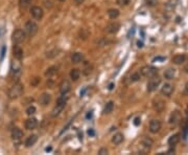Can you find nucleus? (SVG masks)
Returning <instances> with one entry per match:
<instances>
[{
    "mask_svg": "<svg viewBox=\"0 0 188 155\" xmlns=\"http://www.w3.org/2000/svg\"><path fill=\"white\" fill-rule=\"evenodd\" d=\"M153 108H154L157 112H162L165 108V103L162 100H160V99H157V100H155L153 102Z\"/></svg>",
    "mask_w": 188,
    "mask_h": 155,
    "instance_id": "nucleus-17",
    "label": "nucleus"
},
{
    "mask_svg": "<svg viewBox=\"0 0 188 155\" xmlns=\"http://www.w3.org/2000/svg\"><path fill=\"white\" fill-rule=\"evenodd\" d=\"M113 109H114V103H113L112 101H110V102H108L107 104H106L102 112H104V114H110V113L113 111Z\"/></svg>",
    "mask_w": 188,
    "mask_h": 155,
    "instance_id": "nucleus-26",
    "label": "nucleus"
},
{
    "mask_svg": "<svg viewBox=\"0 0 188 155\" xmlns=\"http://www.w3.org/2000/svg\"><path fill=\"white\" fill-rule=\"evenodd\" d=\"M131 0H117V4L120 5V6H126L130 3Z\"/></svg>",
    "mask_w": 188,
    "mask_h": 155,
    "instance_id": "nucleus-34",
    "label": "nucleus"
},
{
    "mask_svg": "<svg viewBox=\"0 0 188 155\" xmlns=\"http://www.w3.org/2000/svg\"><path fill=\"white\" fill-rule=\"evenodd\" d=\"M59 87H60V92H61V94H67V93L71 90V84H70L69 81H67V80H63Z\"/></svg>",
    "mask_w": 188,
    "mask_h": 155,
    "instance_id": "nucleus-11",
    "label": "nucleus"
},
{
    "mask_svg": "<svg viewBox=\"0 0 188 155\" xmlns=\"http://www.w3.org/2000/svg\"><path fill=\"white\" fill-rule=\"evenodd\" d=\"M137 44H138V47H143V43L140 42V41H138V43H137Z\"/></svg>",
    "mask_w": 188,
    "mask_h": 155,
    "instance_id": "nucleus-45",
    "label": "nucleus"
},
{
    "mask_svg": "<svg viewBox=\"0 0 188 155\" xmlns=\"http://www.w3.org/2000/svg\"><path fill=\"white\" fill-rule=\"evenodd\" d=\"M51 149H52L51 147H47V148L45 149V151H46V152H49V151H51Z\"/></svg>",
    "mask_w": 188,
    "mask_h": 155,
    "instance_id": "nucleus-47",
    "label": "nucleus"
},
{
    "mask_svg": "<svg viewBox=\"0 0 188 155\" xmlns=\"http://www.w3.org/2000/svg\"><path fill=\"white\" fill-rule=\"evenodd\" d=\"M157 3V0H148V4L150 5H155Z\"/></svg>",
    "mask_w": 188,
    "mask_h": 155,
    "instance_id": "nucleus-39",
    "label": "nucleus"
},
{
    "mask_svg": "<svg viewBox=\"0 0 188 155\" xmlns=\"http://www.w3.org/2000/svg\"><path fill=\"white\" fill-rule=\"evenodd\" d=\"M119 29H120V24L118 22H112L106 26V31L108 34H116Z\"/></svg>",
    "mask_w": 188,
    "mask_h": 155,
    "instance_id": "nucleus-13",
    "label": "nucleus"
},
{
    "mask_svg": "<svg viewBox=\"0 0 188 155\" xmlns=\"http://www.w3.org/2000/svg\"><path fill=\"white\" fill-rule=\"evenodd\" d=\"M31 15L33 16V19L41 20L44 16V12H43V10H42V7L37 6L36 5V6H33L31 9Z\"/></svg>",
    "mask_w": 188,
    "mask_h": 155,
    "instance_id": "nucleus-8",
    "label": "nucleus"
},
{
    "mask_svg": "<svg viewBox=\"0 0 188 155\" xmlns=\"http://www.w3.org/2000/svg\"><path fill=\"white\" fill-rule=\"evenodd\" d=\"M24 126H25L26 130H33V129L38 126V121H37V119H35V117H29V119H27L26 121H25Z\"/></svg>",
    "mask_w": 188,
    "mask_h": 155,
    "instance_id": "nucleus-15",
    "label": "nucleus"
},
{
    "mask_svg": "<svg viewBox=\"0 0 188 155\" xmlns=\"http://www.w3.org/2000/svg\"><path fill=\"white\" fill-rule=\"evenodd\" d=\"M65 106H66V104H57L55 107L52 109V111H51V116L52 117L57 116V115L63 111V109L65 108Z\"/></svg>",
    "mask_w": 188,
    "mask_h": 155,
    "instance_id": "nucleus-20",
    "label": "nucleus"
},
{
    "mask_svg": "<svg viewBox=\"0 0 188 155\" xmlns=\"http://www.w3.org/2000/svg\"><path fill=\"white\" fill-rule=\"evenodd\" d=\"M79 76H81V71H79L77 68L71 69V71H70V78H71L72 81H77V80L79 79Z\"/></svg>",
    "mask_w": 188,
    "mask_h": 155,
    "instance_id": "nucleus-28",
    "label": "nucleus"
},
{
    "mask_svg": "<svg viewBox=\"0 0 188 155\" xmlns=\"http://www.w3.org/2000/svg\"><path fill=\"white\" fill-rule=\"evenodd\" d=\"M50 3H51L50 1H46V2H45V6H46V7L50 6Z\"/></svg>",
    "mask_w": 188,
    "mask_h": 155,
    "instance_id": "nucleus-46",
    "label": "nucleus"
},
{
    "mask_svg": "<svg viewBox=\"0 0 188 155\" xmlns=\"http://www.w3.org/2000/svg\"><path fill=\"white\" fill-rule=\"evenodd\" d=\"M59 54H60L59 48H53V49L49 50L48 53H46V58H47V59H53V58L57 57Z\"/></svg>",
    "mask_w": 188,
    "mask_h": 155,
    "instance_id": "nucleus-29",
    "label": "nucleus"
},
{
    "mask_svg": "<svg viewBox=\"0 0 188 155\" xmlns=\"http://www.w3.org/2000/svg\"><path fill=\"white\" fill-rule=\"evenodd\" d=\"M108 16H109L110 19H116V18H118L119 17V11L116 10V9H110L109 11L107 12Z\"/></svg>",
    "mask_w": 188,
    "mask_h": 155,
    "instance_id": "nucleus-27",
    "label": "nucleus"
},
{
    "mask_svg": "<svg viewBox=\"0 0 188 155\" xmlns=\"http://www.w3.org/2000/svg\"><path fill=\"white\" fill-rule=\"evenodd\" d=\"M59 70V66H51L49 68H47V70L45 71V76H51L53 74H55Z\"/></svg>",
    "mask_w": 188,
    "mask_h": 155,
    "instance_id": "nucleus-30",
    "label": "nucleus"
},
{
    "mask_svg": "<svg viewBox=\"0 0 188 155\" xmlns=\"http://www.w3.org/2000/svg\"><path fill=\"white\" fill-rule=\"evenodd\" d=\"M24 90V86L21 83H15L14 85L9 89V92H7V96L10 100H16V99L20 98L22 96Z\"/></svg>",
    "mask_w": 188,
    "mask_h": 155,
    "instance_id": "nucleus-1",
    "label": "nucleus"
},
{
    "mask_svg": "<svg viewBox=\"0 0 188 155\" xmlns=\"http://www.w3.org/2000/svg\"><path fill=\"white\" fill-rule=\"evenodd\" d=\"M25 38H26V34L22 29H16L12 35V41L14 44H20V43L24 42Z\"/></svg>",
    "mask_w": 188,
    "mask_h": 155,
    "instance_id": "nucleus-6",
    "label": "nucleus"
},
{
    "mask_svg": "<svg viewBox=\"0 0 188 155\" xmlns=\"http://www.w3.org/2000/svg\"><path fill=\"white\" fill-rule=\"evenodd\" d=\"M186 92H187V93H188V83H187V84H186Z\"/></svg>",
    "mask_w": 188,
    "mask_h": 155,
    "instance_id": "nucleus-50",
    "label": "nucleus"
},
{
    "mask_svg": "<svg viewBox=\"0 0 188 155\" xmlns=\"http://www.w3.org/2000/svg\"><path fill=\"white\" fill-rule=\"evenodd\" d=\"M5 49H6V48H5V46H3V47H2V50H1V60H2V59H3V57H4Z\"/></svg>",
    "mask_w": 188,
    "mask_h": 155,
    "instance_id": "nucleus-40",
    "label": "nucleus"
},
{
    "mask_svg": "<svg viewBox=\"0 0 188 155\" xmlns=\"http://www.w3.org/2000/svg\"><path fill=\"white\" fill-rule=\"evenodd\" d=\"M153 144H154V141H153L152 139L146 137V136L142 137V139L140 141V146H139V152L141 154H146L148 152H150Z\"/></svg>",
    "mask_w": 188,
    "mask_h": 155,
    "instance_id": "nucleus-3",
    "label": "nucleus"
},
{
    "mask_svg": "<svg viewBox=\"0 0 188 155\" xmlns=\"http://www.w3.org/2000/svg\"><path fill=\"white\" fill-rule=\"evenodd\" d=\"M88 134H89L90 136H94L95 132H94V130H93V129H90V130H88Z\"/></svg>",
    "mask_w": 188,
    "mask_h": 155,
    "instance_id": "nucleus-41",
    "label": "nucleus"
},
{
    "mask_svg": "<svg viewBox=\"0 0 188 155\" xmlns=\"http://www.w3.org/2000/svg\"><path fill=\"white\" fill-rule=\"evenodd\" d=\"M174 86L172 85V84L169 83H165L164 85L162 86L161 88V93L163 94V96H170L172 94V92H174Z\"/></svg>",
    "mask_w": 188,
    "mask_h": 155,
    "instance_id": "nucleus-12",
    "label": "nucleus"
},
{
    "mask_svg": "<svg viewBox=\"0 0 188 155\" xmlns=\"http://www.w3.org/2000/svg\"><path fill=\"white\" fill-rule=\"evenodd\" d=\"M39 82H40V79H39V78H33V79H31V86H37Z\"/></svg>",
    "mask_w": 188,
    "mask_h": 155,
    "instance_id": "nucleus-37",
    "label": "nucleus"
},
{
    "mask_svg": "<svg viewBox=\"0 0 188 155\" xmlns=\"http://www.w3.org/2000/svg\"><path fill=\"white\" fill-rule=\"evenodd\" d=\"M108 153H109V151H108L107 148H100L99 151H98V154L99 155H107Z\"/></svg>",
    "mask_w": 188,
    "mask_h": 155,
    "instance_id": "nucleus-35",
    "label": "nucleus"
},
{
    "mask_svg": "<svg viewBox=\"0 0 188 155\" xmlns=\"http://www.w3.org/2000/svg\"><path fill=\"white\" fill-rule=\"evenodd\" d=\"M161 127H162V124H161V122H160L159 119H152L150 121V131L152 132L153 134H156V133H158V132L160 131V129H161Z\"/></svg>",
    "mask_w": 188,
    "mask_h": 155,
    "instance_id": "nucleus-10",
    "label": "nucleus"
},
{
    "mask_svg": "<svg viewBox=\"0 0 188 155\" xmlns=\"http://www.w3.org/2000/svg\"><path fill=\"white\" fill-rule=\"evenodd\" d=\"M160 83H161V79H160L159 76H153V78H150L148 85H146V89H148V92H153V91H155L156 89L159 87Z\"/></svg>",
    "mask_w": 188,
    "mask_h": 155,
    "instance_id": "nucleus-7",
    "label": "nucleus"
},
{
    "mask_svg": "<svg viewBox=\"0 0 188 155\" xmlns=\"http://www.w3.org/2000/svg\"><path fill=\"white\" fill-rule=\"evenodd\" d=\"M21 72H22V65L21 63L19 62V60H14L12 61L11 63V74H12L13 78L17 79L21 76Z\"/></svg>",
    "mask_w": 188,
    "mask_h": 155,
    "instance_id": "nucleus-4",
    "label": "nucleus"
},
{
    "mask_svg": "<svg viewBox=\"0 0 188 155\" xmlns=\"http://www.w3.org/2000/svg\"><path fill=\"white\" fill-rule=\"evenodd\" d=\"M31 0H19V7L21 11H25L31 4Z\"/></svg>",
    "mask_w": 188,
    "mask_h": 155,
    "instance_id": "nucleus-31",
    "label": "nucleus"
},
{
    "mask_svg": "<svg viewBox=\"0 0 188 155\" xmlns=\"http://www.w3.org/2000/svg\"><path fill=\"white\" fill-rule=\"evenodd\" d=\"M184 70H185L186 74H188V64L185 65V67H184Z\"/></svg>",
    "mask_w": 188,
    "mask_h": 155,
    "instance_id": "nucleus-44",
    "label": "nucleus"
},
{
    "mask_svg": "<svg viewBox=\"0 0 188 155\" xmlns=\"http://www.w3.org/2000/svg\"><path fill=\"white\" fill-rule=\"evenodd\" d=\"M155 61H164V58H160V57L155 58V59H154V62H155Z\"/></svg>",
    "mask_w": 188,
    "mask_h": 155,
    "instance_id": "nucleus-42",
    "label": "nucleus"
},
{
    "mask_svg": "<svg viewBox=\"0 0 188 155\" xmlns=\"http://www.w3.org/2000/svg\"><path fill=\"white\" fill-rule=\"evenodd\" d=\"M140 78H141V74H140V71H139V72H135V74H132L131 78H130V80H131V82L133 83V82L139 81V80H140Z\"/></svg>",
    "mask_w": 188,
    "mask_h": 155,
    "instance_id": "nucleus-32",
    "label": "nucleus"
},
{
    "mask_svg": "<svg viewBox=\"0 0 188 155\" xmlns=\"http://www.w3.org/2000/svg\"><path fill=\"white\" fill-rule=\"evenodd\" d=\"M180 134L179 133H176V134H172L170 137L168 139V145L172 146V147H174V146H176L177 144L180 141V139H181V137H180Z\"/></svg>",
    "mask_w": 188,
    "mask_h": 155,
    "instance_id": "nucleus-22",
    "label": "nucleus"
},
{
    "mask_svg": "<svg viewBox=\"0 0 188 155\" xmlns=\"http://www.w3.org/2000/svg\"><path fill=\"white\" fill-rule=\"evenodd\" d=\"M74 1H75L76 3H79V4H81V3H83L84 1H85V0H74Z\"/></svg>",
    "mask_w": 188,
    "mask_h": 155,
    "instance_id": "nucleus-43",
    "label": "nucleus"
},
{
    "mask_svg": "<svg viewBox=\"0 0 188 155\" xmlns=\"http://www.w3.org/2000/svg\"><path fill=\"white\" fill-rule=\"evenodd\" d=\"M187 133H188V123L185 125V128H184V139L187 137Z\"/></svg>",
    "mask_w": 188,
    "mask_h": 155,
    "instance_id": "nucleus-38",
    "label": "nucleus"
},
{
    "mask_svg": "<svg viewBox=\"0 0 188 155\" xmlns=\"http://www.w3.org/2000/svg\"><path fill=\"white\" fill-rule=\"evenodd\" d=\"M113 86H114V84H110V86H109L110 90H111V89H113Z\"/></svg>",
    "mask_w": 188,
    "mask_h": 155,
    "instance_id": "nucleus-48",
    "label": "nucleus"
},
{
    "mask_svg": "<svg viewBox=\"0 0 188 155\" xmlns=\"http://www.w3.org/2000/svg\"><path fill=\"white\" fill-rule=\"evenodd\" d=\"M38 31H39L38 24H37L36 22L31 21V20L27 21L26 23H25V25H24V31L26 34V36L31 37V38L36 36Z\"/></svg>",
    "mask_w": 188,
    "mask_h": 155,
    "instance_id": "nucleus-2",
    "label": "nucleus"
},
{
    "mask_svg": "<svg viewBox=\"0 0 188 155\" xmlns=\"http://www.w3.org/2000/svg\"><path fill=\"white\" fill-rule=\"evenodd\" d=\"M176 76V69L175 68H167L164 71V76L167 80H172Z\"/></svg>",
    "mask_w": 188,
    "mask_h": 155,
    "instance_id": "nucleus-24",
    "label": "nucleus"
},
{
    "mask_svg": "<svg viewBox=\"0 0 188 155\" xmlns=\"http://www.w3.org/2000/svg\"><path fill=\"white\" fill-rule=\"evenodd\" d=\"M36 111H37V109L35 106H29V107H27V109H26V114L29 115V116H31L33 114L36 113Z\"/></svg>",
    "mask_w": 188,
    "mask_h": 155,
    "instance_id": "nucleus-33",
    "label": "nucleus"
},
{
    "mask_svg": "<svg viewBox=\"0 0 188 155\" xmlns=\"http://www.w3.org/2000/svg\"><path fill=\"white\" fill-rule=\"evenodd\" d=\"M37 141H38V135L31 134V135H29L28 137H27L26 141H25V147H26V148H31V146H33L37 143Z\"/></svg>",
    "mask_w": 188,
    "mask_h": 155,
    "instance_id": "nucleus-19",
    "label": "nucleus"
},
{
    "mask_svg": "<svg viewBox=\"0 0 188 155\" xmlns=\"http://www.w3.org/2000/svg\"><path fill=\"white\" fill-rule=\"evenodd\" d=\"M50 101H51V96L47 92L42 93L40 96V98H39V102H40V104L42 106H47L50 103Z\"/></svg>",
    "mask_w": 188,
    "mask_h": 155,
    "instance_id": "nucleus-18",
    "label": "nucleus"
},
{
    "mask_svg": "<svg viewBox=\"0 0 188 155\" xmlns=\"http://www.w3.org/2000/svg\"><path fill=\"white\" fill-rule=\"evenodd\" d=\"M133 123H134V125H135L136 127H138L139 125L141 124V119L139 116L135 117V119H134V121H133Z\"/></svg>",
    "mask_w": 188,
    "mask_h": 155,
    "instance_id": "nucleus-36",
    "label": "nucleus"
},
{
    "mask_svg": "<svg viewBox=\"0 0 188 155\" xmlns=\"http://www.w3.org/2000/svg\"><path fill=\"white\" fill-rule=\"evenodd\" d=\"M13 56H14L15 59L19 60V61L23 59V49L18 44H15L14 47H13Z\"/></svg>",
    "mask_w": 188,
    "mask_h": 155,
    "instance_id": "nucleus-16",
    "label": "nucleus"
},
{
    "mask_svg": "<svg viewBox=\"0 0 188 155\" xmlns=\"http://www.w3.org/2000/svg\"><path fill=\"white\" fill-rule=\"evenodd\" d=\"M59 1H65V0H59Z\"/></svg>",
    "mask_w": 188,
    "mask_h": 155,
    "instance_id": "nucleus-52",
    "label": "nucleus"
},
{
    "mask_svg": "<svg viewBox=\"0 0 188 155\" xmlns=\"http://www.w3.org/2000/svg\"><path fill=\"white\" fill-rule=\"evenodd\" d=\"M124 139V136L122 133H120V132H117V133H115L114 135H113L112 137V143L114 144V145H120V144L123 141Z\"/></svg>",
    "mask_w": 188,
    "mask_h": 155,
    "instance_id": "nucleus-21",
    "label": "nucleus"
},
{
    "mask_svg": "<svg viewBox=\"0 0 188 155\" xmlns=\"http://www.w3.org/2000/svg\"><path fill=\"white\" fill-rule=\"evenodd\" d=\"M83 60H84V56L83 54L81 53H74L73 55L71 56V62L74 63V64H79Z\"/></svg>",
    "mask_w": 188,
    "mask_h": 155,
    "instance_id": "nucleus-23",
    "label": "nucleus"
},
{
    "mask_svg": "<svg viewBox=\"0 0 188 155\" xmlns=\"http://www.w3.org/2000/svg\"><path fill=\"white\" fill-rule=\"evenodd\" d=\"M91 116H92V112H90V113L87 114V119H89V117H91Z\"/></svg>",
    "mask_w": 188,
    "mask_h": 155,
    "instance_id": "nucleus-49",
    "label": "nucleus"
},
{
    "mask_svg": "<svg viewBox=\"0 0 188 155\" xmlns=\"http://www.w3.org/2000/svg\"><path fill=\"white\" fill-rule=\"evenodd\" d=\"M11 135H12V139L15 141H20L23 137V131L18 127H14L11 131Z\"/></svg>",
    "mask_w": 188,
    "mask_h": 155,
    "instance_id": "nucleus-14",
    "label": "nucleus"
},
{
    "mask_svg": "<svg viewBox=\"0 0 188 155\" xmlns=\"http://www.w3.org/2000/svg\"><path fill=\"white\" fill-rule=\"evenodd\" d=\"M141 76H145V78H153V76H157L158 74V68L152 66V65H145L140 69Z\"/></svg>",
    "mask_w": 188,
    "mask_h": 155,
    "instance_id": "nucleus-5",
    "label": "nucleus"
},
{
    "mask_svg": "<svg viewBox=\"0 0 188 155\" xmlns=\"http://www.w3.org/2000/svg\"><path fill=\"white\" fill-rule=\"evenodd\" d=\"M181 121H182V115L181 113H180V111H178V110L172 111V113L170 114V117H169V124L177 126L178 124H180Z\"/></svg>",
    "mask_w": 188,
    "mask_h": 155,
    "instance_id": "nucleus-9",
    "label": "nucleus"
},
{
    "mask_svg": "<svg viewBox=\"0 0 188 155\" xmlns=\"http://www.w3.org/2000/svg\"><path fill=\"white\" fill-rule=\"evenodd\" d=\"M187 117H188V109H187Z\"/></svg>",
    "mask_w": 188,
    "mask_h": 155,
    "instance_id": "nucleus-51",
    "label": "nucleus"
},
{
    "mask_svg": "<svg viewBox=\"0 0 188 155\" xmlns=\"http://www.w3.org/2000/svg\"><path fill=\"white\" fill-rule=\"evenodd\" d=\"M185 60H186L185 55H176L174 58H172V62L177 65H180L183 62H185Z\"/></svg>",
    "mask_w": 188,
    "mask_h": 155,
    "instance_id": "nucleus-25",
    "label": "nucleus"
}]
</instances>
